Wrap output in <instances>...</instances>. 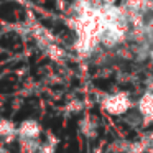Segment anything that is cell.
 <instances>
[{
	"mask_svg": "<svg viewBox=\"0 0 153 153\" xmlns=\"http://www.w3.org/2000/svg\"><path fill=\"white\" fill-rule=\"evenodd\" d=\"M135 104L137 102H133V97L128 91H115V92L102 96L100 109H102V112L105 115L122 119L132 109H135Z\"/></svg>",
	"mask_w": 153,
	"mask_h": 153,
	"instance_id": "cell-1",
	"label": "cell"
},
{
	"mask_svg": "<svg viewBox=\"0 0 153 153\" xmlns=\"http://www.w3.org/2000/svg\"><path fill=\"white\" fill-rule=\"evenodd\" d=\"M135 109L143 120V127L153 125V91L146 89L145 92H142L135 104Z\"/></svg>",
	"mask_w": 153,
	"mask_h": 153,
	"instance_id": "cell-2",
	"label": "cell"
},
{
	"mask_svg": "<svg viewBox=\"0 0 153 153\" xmlns=\"http://www.w3.org/2000/svg\"><path fill=\"white\" fill-rule=\"evenodd\" d=\"M43 127L36 119H25L18 123V138L17 140H41Z\"/></svg>",
	"mask_w": 153,
	"mask_h": 153,
	"instance_id": "cell-3",
	"label": "cell"
},
{
	"mask_svg": "<svg viewBox=\"0 0 153 153\" xmlns=\"http://www.w3.org/2000/svg\"><path fill=\"white\" fill-rule=\"evenodd\" d=\"M0 138L5 142L18 138V125L8 119H0Z\"/></svg>",
	"mask_w": 153,
	"mask_h": 153,
	"instance_id": "cell-4",
	"label": "cell"
},
{
	"mask_svg": "<svg viewBox=\"0 0 153 153\" xmlns=\"http://www.w3.org/2000/svg\"><path fill=\"white\" fill-rule=\"evenodd\" d=\"M79 132L82 137L92 140V138H96L97 133H99V125H97V122L92 117H84L79 122Z\"/></svg>",
	"mask_w": 153,
	"mask_h": 153,
	"instance_id": "cell-5",
	"label": "cell"
},
{
	"mask_svg": "<svg viewBox=\"0 0 153 153\" xmlns=\"http://www.w3.org/2000/svg\"><path fill=\"white\" fill-rule=\"evenodd\" d=\"M120 122H122L123 125L130 127V128H140V127H143V120H142V117H140V114L137 112V109H132L127 115H123L122 119H120Z\"/></svg>",
	"mask_w": 153,
	"mask_h": 153,
	"instance_id": "cell-6",
	"label": "cell"
},
{
	"mask_svg": "<svg viewBox=\"0 0 153 153\" xmlns=\"http://www.w3.org/2000/svg\"><path fill=\"white\" fill-rule=\"evenodd\" d=\"M56 143L58 140L53 135H48L45 140H41V146H40V153H54L56 150Z\"/></svg>",
	"mask_w": 153,
	"mask_h": 153,
	"instance_id": "cell-7",
	"label": "cell"
},
{
	"mask_svg": "<svg viewBox=\"0 0 153 153\" xmlns=\"http://www.w3.org/2000/svg\"><path fill=\"white\" fill-rule=\"evenodd\" d=\"M96 2H100V5H112L114 0H96Z\"/></svg>",
	"mask_w": 153,
	"mask_h": 153,
	"instance_id": "cell-8",
	"label": "cell"
},
{
	"mask_svg": "<svg viewBox=\"0 0 153 153\" xmlns=\"http://www.w3.org/2000/svg\"><path fill=\"white\" fill-rule=\"evenodd\" d=\"M148 59L153 63V46H152V50H150V58H148Z\"/></svg>",
	"mask_w": 153,
	"mask_h": 153,
	"instance_id": "cell-9",
	"label": "cell"
},
{
	"mask_svg": "<svg viewBox=\"0 0 153 153\" xmlns=\"http://www.w3.org/2000/svg\"><path fill=\"white\" fill-rule=\"evenodd\" d=\"M127 153H132V152H127Z\"/></svg>",
	"mask_w": 153,
	"mask_h": 153,
	"instance_id": "cell-10",
	"label": "cell"
}]
</instances>
